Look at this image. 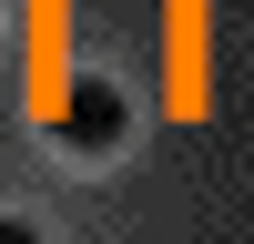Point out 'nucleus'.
<instances>
[{"label":"nucleus","mask_w":254,"mask_h":244,"mask_svg":"<svg viewBox=\"0 0 254 244\" xmlns=\"http://www.w3.org/2000/svg\"><path fill=\"white\" fill-rule=\"evenodd\" d=\"M122 132H132V112H122L112 81H71L61 112H51V142H71V153H112Z\"/></svg>","instance_id":"obj_1"},{"label":"nucleus","mask_w":254,"mask_h":244,"mask_svg":"<svg viewBox=\"0 0 254 244\" xmlns=\"http://www.w3.org/2000/svg\"><path fill=\"white\" fill-rule=\"evenodd\" d=\"M0 244H41V234H31V224H10V214H0Z\"/></svg>","instance_id":"obj_2"}]
</instances>
